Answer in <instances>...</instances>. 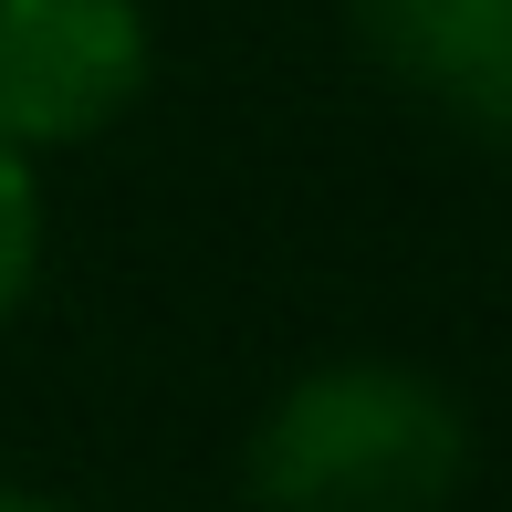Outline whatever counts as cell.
I'll return each mask as SVG.
<instances>
[{
    "label": "cell",
    "mask_w": 512,
    "mask_h": 512,
    "mask_svg": "<svg viewBox=\"0 0 512 512\" xmlns=\"http://www.w3.org/2000/svg\"><path fill=\"white\" fill-rule=\"evenodd\" d=\"M32 283H42V157L0 136V324L32 304Z\"/></svg>",
    "instance_id": "277c9868"
},
{
    "label": "cell",
    "mask_w": 512,
    "mask_h": 512,
    "mask_svg": "<svg viewBox=\"0 0 512 512\" xmlns=\"http://www.w3.org/2000/svg\"><path fill=\"white\" fill-rule=\"evenodd\" d=\"M0 512H74V502H42V492H0Z\"/></svg>",
    "instance_id": "5b68a950"
},
{
    "label": "cell",
    "mask_w": 512,
    "mask_h": 512,
    "mask_svg": "<svg viewBox=\"0 0 512 512\" xmlns=\"http://www.w3.org/2000/svg\"><path fill=\"white\" fill-rule=\"evenodd\" d=\"M157 74L147 0H0V136L21 157L95 147Z\"/></svg>",
    "instance_id": "7a4b0ae2"
},
{
    "label": "cell",
    "mask_w": 512,
    "mask_h": 512,
    "mask_svg": "<svg viewBox=\"0 0 512 512\" xmlns=\"http://www.w3.org/2000/svg\"><path fill=\"white\" fill-rule=\"evenodd\" d=\"M471 481V408L398 356L293 377L241 439L251 512H450Z\"/></svg>",
    "instance_id": "6da1fadb"
},
{
    "label": "cell",
    "mask_w": 512,
    "mask_h": 512,
    "mask_svg": "<svg viewBox=\"0 0 512 512\" xmlns=\"http://www.w3.org/2000/svg\"><path fill=\"white\" fill-rule=\"evenodd\" d=\"M345 32L398 95L512 157V0H345Z\"/></svg>",
    "instance_id": "3957f363"
}]
</instances>
